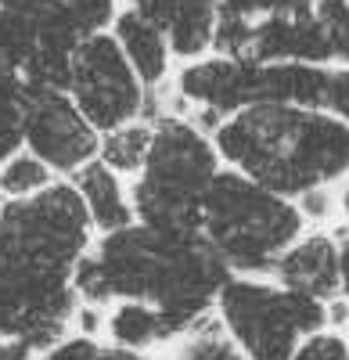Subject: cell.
Wrapping results in <instances>:
<instances>
[{
    "label": "cell",
    "instance_id": "cell-3",
    "mask_svg": "<svg viewBox=\"0 0 349 360\" xmlns=\"http://www.w3.org/2000/svg\"><path fill=\"white\" fill-rule=\"evenodd\" d=\"M202 238L238 278H270L277 259L310 231L299 205L238 169H220L202 198Z\"/></svg>",
    "mask_w": 349,
    "mask_h": 360
},
{
    "label": "cell",
    "instance_id": "cell-16",
    "mask_svg": "<svg viewBox=\"0 0 349 360\" xmlns=\"http://www.w3.org/2000/svg\"><path fill=\"white\" fill-rule=\"evenodd\" d=\"M25 101L29 86L22 72L0 65V162H8L25 148Z\"/></svg>",
    "mask_w": 349,
    "mask_h": 360
},
{
    "label": "cell",
    "instance_id": "cell-10",
    "mask_svg": "<svg viewBox=\"0 0 349 360\" xmlns=\"http://www.w3.org/2000/svg\"><path fill=\"white\" fill-rule=\"evenodd\" d=\"M245 58H252L259 65H281V62L335 65L328 33L313 11L299 18H259Z\"/></svg>",
    "mask_w": 349,
    "mask_h": 360
},
{
    "label": "cell",
    "instance_id": "cell-24",
    "mask_svg": "<svg viewBox=\"0 0 349 360\" xmlns=\"http://www.w3.org/2000/svg\"><path fill=\"white\" fill-rule=\"evenodd\" d=\"M324 112L349 123V69L331 65L328 69V94H324Z\"/></svg>",
    "mask_w": 349,
    "mask_h": 360
},
{
    "label": "cell",
    "instance_id": "cell-31",
    "mask_svg": "<svg viewBox=\"0 0 349 360\" xmlns=\"http://www.w3.org/2000/svg\"><path fill=\"white\" fill-rule=\"evenodd\" d=\"M345 335H349V332H345Z\"/></svg>",
    "mask_w": 349,
    "mask_h": 360
},
{
    "label": "cell",
    "instance_id": "cell-5",
    "mask_svg": "<svg viewBox=\"0 0 349 360\" xmlns=\"http://www.w3.org/2000/svg\"><path fill=\"white\" fill-rule=\"evenodd\" d=\"M213 314L249 360H292L306 335L328 328V303L299 295L274 278L235 274Z\"/></svg>",
    "mask_w": 349,
    "mask_h": 360
},
{
    "label": "cell",
    "instance_id": "cell-28",
    "mask_svg": "<svg viewBox=\"0 0 349 360\" xmlns=\"http://www.w3.org/2000/svg\"><path fill=\"white\" fill-rule=\"evenodd\" d=\"M0 360H22V356L15 353V346H11L8 339H0Z\"/></svg>",
    "mask_w": 349,
    "mask_h": 360
},
{
    "label": "cell",
    "instance_id": "cell-4",
    "mask_svg": "<svg viewBox=\"0 0 349 360\" xmlns=\"http://www.w3.org/2000/svg\"><path fill=\"white\" fill-rule=\"evenodd\" d=\"M152 127L148 162L130 184L133 217L155 231H198L202 198L223 169L220 152L206 130L177 112H166Z\"/></svg>",
    "mask_w": 349,
    "mask_h": 360
},
{
    "label": "cell",
    "instance_id": "cell-27",
    "mask_svg": "<svg viewBox=\"0 0 349 360\" xmlns=\"http://www.w3.org/2000/svg\"><path fill=\"white\" fill-rule=\"evenodd\" d=\"M335 209H338V217H342L345 227H349V176L342 180V188H338V195H335Z\"/></svg>",
    "mask_w": 349,
    "mask_h": 360
},
{
    "label": "cell",
    "instance_id": "cell-2",
    "mask_svg": "<svg viewBox=\"0 0 349 360\" xmlns=\"http://www.w3.org/2000/svg\"><path fill=\"white\" fill-rule=\"evenodd\" d=\"M220 162L281 198H303L349 176V123L292 105H252L213 134Z\"/></svg>",
    "mask_w": 349,
    "mask_h": 360
},
{
    "label": "cell",
    "instance_id": "cell-26",
    "mask_svg": "<svg viewBox=\"0 0 349 360\" xmlns=\"http://www.w3.org/2000/svg\"><path fill=\"white\" fill-rule=\"evenodd\" d=\"M335 234H338V256H342V299L349 303V227H342Z\"/></svg>",
    "mask_w": 349,
    "mask_h": 360
},
{
    "label": "cell",
    "instance_id": "cell-17",
    "mask_svg": "<svg viewBox=\"0 0 349 360\" xmlns=\"http://www.w3.org/2000/svg\"><path fill=\"white\" fill-rule=\"evenodd\" d=\"M37 8H0V65L4 69L25 72V65L33 62V54H37Z\"/></svg>",
    "mask_w": 349,
    "mask_h": 360
},
{
    "label": "cell",
    "instance_id": "cell-13",
    "mask_svg": "<svg viewBox=\"0 0 349 360\" xmlns=\"http://www.w3.org/2000/svg\"><path fill=\"white\" fill-rule=\"evenodd\" d=\"M69 180H72V188L79 191V202L86 209V217H91L94 234H112V231H123V227L137 224L126 176L108 169L101 159L86 162Z\"/></svg>",
    "mask_w": 349,
    "mask_h": 360
},
{
    "label": "cell",
    "instance_id": "cell-19",
    "mask_svg": "<svg viewBox=\"0 0 349 360\" xmlns=\"http://www.w3.org/2000/svg\"><path fill=\"white\" fill-rule=\"evenodd\" d=\"M54 169L47 162H40L33 152L11 155L8 162H0V198L4 202H18V198H33L40 191H47L54 184Z\"/></svg>",
    "mask_w": 349,
    "mask_h": 360
},
{
    "label": "cell",
    "instance_id": "cell-11",
    "mask_svg": "<svg viewBox=\"0 0 349 360\" xmlns=\"http://www.w3.org/2000/svg\"><path fill=\"white\" fill-rule=\"evenodd\" d=\"M130 8H137L162 29L173 58L195 62L213 51L220 0H130Z\"/></svg>",
    "mask_w": 349,
    "mask_h": 360
},
{
    "label": "cell",
    "instance_id": "cell-14",
    "mask_svg": "<svg viewBox=\"0 0 349 360\" xmlns=\"http://www.w3.org/2000/svg\"><path fill=\"white\" fill-rule=\"evenodd\" d=\"M105 335L112 346L130 353H152L159 346L177 342L169 321L152 303H137V299H119L105 310Z\"/></svg>",
    "mask_w": 349,
    "mask_h": 360
},
{
    "label": "cell",
    "instance_id": "cell-30",
    "mask_svg": "<svg viewBox=\"0 0 349 360\" xmlns=\"http://www.w3.org/2000/svg\"><path fill=\"white\" fill-rule=\"evenodd\" d=\"M126 4H130V0H126Z\"/></svg>",
    "mask_w": 349,
    "mask_h": 360
},
{
    "label": "cell",
    "instance_id": "cell-21",
    "mask_svg": "<svg viewBox=\"0 0 349 360\" xmlns=\"http://www.w3.org/2000/svg\"><path fill=\"white\" fill-rule=\"evenodd\" d=\"M58 8H62L76 25L83 37H94V33H108L119 8H115V0H54Z\"/></svg>",
    "mask_w": 349,
    "mask_h": 360
},
{
    "label": "cell",
    "instance_id": "cell-23",
    "mask_svg": "<svg viewBox=\"0 0 349 360\" xmlns=\"http://www.w3.org/2000/svg\"><path fill=\"white\" fill-rule=\"evenodd\" d=\"M292 360H349V335L335 332V328H321L296 346Z\"/></svg>",
    "mask_w": 349,
    "mask_h": 360
},
{
    "label": "cell",
    "instance_id": "cell-6",
    "mask_svg": "<svg viewBox=\"0 0 349 360\" xmlns=\"http://www.w3.org/2000/svg\"><path fill=\"white\" fill-rule=\"evenodd\" d=\"M91 245L94 227L72 180H54L47 191L4 202L0 209V249L18 252L33 263L72 274Z\"/></svg>",
    "mask_w": 349,
    "mask_h": 360
},
{
    "label": "cell",
    "instance_id": "cell-29",
    "mask_svg": "<svg viewBox=\"0 0 349 360\" xmlns=\"http://www.w3.org/2000/svg\"><path fill=\"white\" fill-rule=\"evenodd\" d=\"M0 209H4V198H0Z\"/></svg>",
    "mask_w": 349,
    "mask_h": 360
},
{
    "label": "cell",
    "instance_id": "cell-1",
    "mask_svg": "<svg viewBox=\"0 0 349 360\" xmlns=\"http://www.w3.org/2000/svg\"><path fill=\"white\" fill-rule=\"evenodd\" d=\"M91 256L105 274L112 303H152L177 339L213 317L223 285L235 278L202 231H155L130 224L123 231L98 234Z\"/></svg>",
    "mask_w": 349,
    "mask_h": 360
},
{
    "label": "cell",
    "instance_id": "cell-15",
    "mask_svg": "<svg viewBox=\"0 0 349 360\" xmlns=\"http://www.w3.org/2000/svg\"><path fill=\"white\" fill-rule=\"evenodd\" d=\"M152 134L155 127L144 123V119H137V123H126L119 130H108L101 134V148H98V159L115 169L119 176H137L144 169V162H148V152H152Z\"/></svg>",
    "mask_w": 349,
    "mask_h": 360
},
{
    "label": "cell",
    "instance_id": "cell-22",
    "mask_svg": "<svg viewBox=\"0 0 349 360\" xmlns=\"http://www.w3.org/2000/svg\"><path fill=\"white\" fill-rule=\"evenodd\" d=\"M223 8L238 11L252 22L259 18H299V15H310L317 0H220Z\"/></svg>",
    "mask_w": 349,
    "mask_h": 360
},
{
    "label": "cell",
    "instance_id": "cell-9",
    "mask_svg": "<svg viewBox=\"0 0 349 360\" xmlns=\"http://www.w3.org/2000/svg\"><path fill=\"white\" fill-rule=\"evenodd\" d=\"M277 285L292 288L299 295L321 299V303H331V299L342 295V256H338V234L324 231V227H310L299 242L288 249L274 274Z\"/></svg>",
    "mask_w": 349,
    "mask_h": 360
},
{
    "label": "cell",
    "instance_id": "cell-20",
    "mask_svg": "<svg viewBox=\"0 0 349 360\" xmlns=\"http://www.w3.org/2000/svg\"><path fill=\"white\" fill-rule=\"evenodd\" d=\"M313 15L321 18L324 33H328L335 65L349 69V0H317Z\"/></svg>",
    "mask_w": 349,
    "mask_h": 360
},
{
    "label": "cell",
    "instance_id": "cell-18",
    "mask_svg": "<svg viewBox=\"0 0 349 360\" xmlns=\"http://www.w3.org/2000/svg\"><path fill=\"white\" fill-rule=\"evenodd\" d=\"M169 360H249L238 342L223 332V324L213 317H206L202 324H195L187 335H180L173 342V353Z\"/></svg>",
    "mask_w": 349,
    "mask_h": 360
},
{
    "label": "cell",
    "instance_id": "cell-7",
    "mask_svg": "<svg viewBox=\"0 0 349 360\" xmlns=\"http://www.w3.org/2000/svg\"><path fill=\"white\" fill-rule=\"evenodd\" d=\"M69 98L98 134H108L144 115L148 86L137 79L112 33H94L79 44L72 58Z\"/></svg>",
    "mask_w": 349,
    "mask_h": 360
},
{
    "label": "cell",
    "instance_id": "cell-8",
    "mask_svg": "<svg viewBox=\"0 0 349 360\" xmlns=\"http://www.w3.org/2000/svg\"><path fill=\"white\" fill-rule=\"evenodd\" d=\"M101 134L86 123L69 90H29L25 101V152L54 169V176H72L98 159Z\"/></svg>",
    "mask_w": 349,
    "mask_h": 360
},
{
    "label": "cell",
    "instance_id": "cell-12",
    "mask_svg": "<svg viewBox=\"0 0 349 360\" xmlns=\"http://www.w3.org/2000/svg\"><path fill=\"white\" fill-rule=\"evenodd\" d=\"M108 33L115 37L119 51L126 54V62L137 72V79L148 90H162V83L169 79V65H173V51H169V40H166L162 29L152 18H144L137 8L126 4L115 15Z\"/></svg>",
    "mask_w": 349,
    "mask_h": 360
},
{
    "label": "cell",
    "instance_id": "cell-25",
    "mask_svg": "<svg viewBox=\"0 0 349 360\" xmlns=\"http://www.w3.org/2000/svg\"><path fill=\"white\" fill-rule=\"evenodd\" d=\"M296 205H299V213H303V220H306V227H317V224H328L338 209H335V195L328 191V188H321V191H310V195H303V198H296Z\"/></svg>",
    "mask_w": 349,
    "mask_h": 360
}]
</instances>
